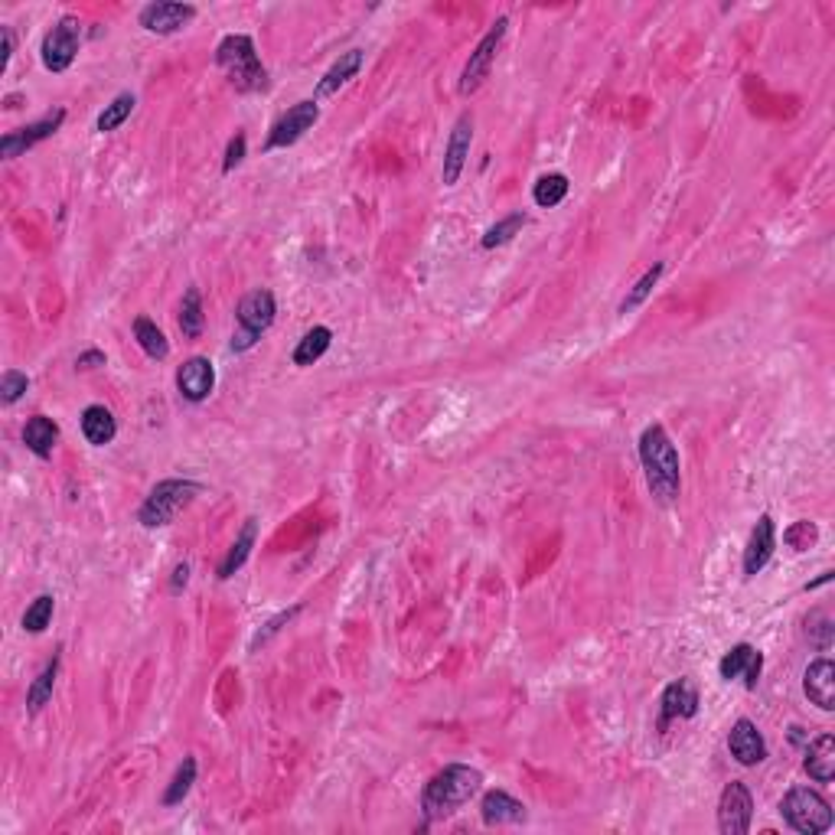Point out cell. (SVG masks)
<instances>
[{"label":"cell","mask_w":835,"mask_h":835,"mask_svg":"<svg viewBox=\"0 0 835 835\" xmlns=\"http://www.w3.org/2000/svg\"><path fill=\"white\" fill-rule=\"evenodd\" d=\"M640 464L646 473L656 503H676L682 493V473H679V451L663 425H650L640 434Z\"/></svg>","instance_id":"6da1fadb"},{"label":"cell","mask_w":835,"mask_h":835,"mask_svg":"<svg viewBox=\"0 0 835 835\" xmlns=\"http://www.w3.org/2000/svg\"><path fill=\"white\" fill-rule=\"evenodd\" d=\"M483 787V774L470 764H447L444 770H438L428 787L425 796H421V806H425V816L434 819H447L454 816L460 806H467L473 796Z\"/></svg>","instance_id":"7a4b0ae2"},{"label":"cell","mask_w":835,"mask_h":835,"mask_svg":"<svg viewBox=\"0 0 835 835\" xmlns=\"http://www.w3.org/2000/svg\"><path fill=\"white\" fill-rule=\"evenodd\" d=\"M216 66L226 72L229 82L239 92H265L268 89V69L261 66V56L255 40L245 33L222 36L216 46Z\"/></svg>","instance_id":"3957f363"},{"label":"cell","mask_w":835,"mask_h":835,"mask_svg":"<svg viewBox=\"0 0 835 835\" xmlns=\"http://www.w3.org/2000/svg\"><path fill=\"white\" fill-rule=\"evenodd\" d=\"M203 493V486L196 480H160L151 493H147V500L137 509V522H141L144 529H164L170 526L173 519H177L180 509L190 506L196 496Z\"/></svg>","instance_id":"277c9868"},{"label":"cell","mask_w":835,"mask_h":835,"mask_svg":"<svg viewBox=\"0 0 835 835\" xmlns=\"http://www.w3.org/2000/svg\"><path fill=\"white\" fill-rule=\"evenodd\" d=\"M274 314H278V304H274V294L268 288H255V291H248L239 307H235V333H232V353H248L252 346L261 340V333H265L271 323H274Z\"/></svg>","instance_id":"5b68a950"},{"label":"cell","mask_w":835,"mask_h":835,"mask_svg":"<svg viewBox=\"0 0 835 835\" xmlns=\"http://www.w3.org/2000/svg\"><path fill=\"white\" fill-rule=\"evenodd\" d=\"M783 822L800 835H822L832 829V806L822 793L809 787H793L780 800Z\"/></svg>","instance_id":"8992f818"},{"label":"cell","mask_w":835,"mask_h":835,"mask_svg":"<svg viewBox=\"0 0 835 835\" xmlns=\"http://www.w3.org/2000/svg\"><path fill=\"white\" fill-rule=\"evenodd\" d=\"M506 30H509V17H500L490 30H486L483 40L473 46L467 66H464V72H460V85H457V92L464 98L473 95L486 79H490L493 62H496V56H500V46L506 40Z\"/></svg>","instance_id":"52a82bcc"},{"label":"cell","mask_w":835,"mask_h":835,"mask_svg":"<svg viewBox=\"0 0 835 835\" xmlns=\"http://www.w3.org/2000/svg\"><path fill=\"white\" fill-rule=\"evenodd\" d=\"M79 46H82V20L72 14L59 17L43 36V46H40L43 66L49 72H66L76 62Z\"/></svg>","instance_id":"ba28073f"},{"label":"cell","mask_w":835,"mask_h":835,"mask_svg":"<svg viewBox=\"0 0 835 835\" xmlns=\"http://www.w3.org/2000/svg\"><path fill=\"white\" fill-rule=\"evenodd\" d=\"M320 118V105H317V98H307V102H297L291 105L284 115L271 124V131H268V141H265V151H281V147H291L297 144L301 137L314 128Z\"/></svg>","instance_id":"9c48e42d"},{"label":"cell","mask_w":835,"mask_h":835,"mask_svg":"<svg viewBox=\"0 0 835 835\" xmlns=\"http://www.w3.org/2000/svg\"><path fill=\"white\" fill-rule=\"evenodd\" d=\"M751 819H754V796L744 787L741 780H731L725 790H721L718 800V829L721 835H747L751 832Z\"/></svg>","instance_id":"30bf717a"},{"label":"cell","mask_w":835,"mask_h":835,"mask_svg":"<svg viewBox=\"0 0 835 835\" xmlns=\"http://www.w3.org/2000/svg\"><path fill=\"white\" fill-rule=\"evenodd\" d=\"M62 121H66V108H53V111H49V115H43L40 121L27 124V128L4 134V137H0V154H4L7 160L23 157V154L30 151V147H36L40 141H46V137H53V134L62 128Z\"/></svg>","instance_id":"8fae6325"},{"label":"cell","mask_w":835,"mask_h":835,"mask_svg":"<svg viewBox=\"0 0 835 835\" xmlns=\"http://www.w3.org/2000/svg\"><path fill=\"white\" fill-rule=\"evenodd\" d=\"M193 20H196L193 4H170V0H154V4L141 7V14H137V23H141L147 33H157V36L177 33Z\"/></svg>","instance_id":"7c38bea8"},{"label":"cell","mask_w":835,"mask_h":835,"mask_svg":"<svg viewBox=\"0 0 835 835\" xmlns=\"http://www.w3.org/2000/svg\"><path fill=\"white\" fill-rule=\"evenodd\" d=\"M470 144H473V115H460L451 137H447V147H444V167H441V180L444 186H454L460 180V173L467 167V157H470Z\"/></svg>","instance_id":"4fadbf2b"},{"label":"cell","mask_w":835,"mask_h":835,"mask_svg":"<svg viewBox=\"0 0 835 835\" xmlns=\"http://www.w3.org/2000/svg\"><path fill=\"white\" fill-rule=\"evenodd\" d=\"M718 672H721V679H725V682L744 679L747 689H757L760 672H764V653L754 650L751 643H738V646H731L725 656H721Z\"/></svg>","instance_id":"5bb4252c"},{"label":"cell","mask_w":835,"mask_h":835,"mask_svg":"<svg viewBox=\"0 0 835 835\" xmlns=\"http://www.w3.org/2000/svg\"><path fill=\"white\" fill-rule=\"evenodd\" d=\"M774 552H777V526H774V519L764 513L757 519V526L751 529V539H747V548H744V578L760 575L770 558H774Z\"/></svg>","instance_id":"9a60e30c"},{"label":"cell","mask_w":835,"mask_h":835,"mask_svg":"<svg viewBox=\"0 0 835 835\" xmlns=\"http://www.w3.org/2000/svg\"><path fill=\"white\" fill-rule=\"evenodd\" d=\"M177 389L186 402H206L216 389V369L206 356H193L177 369Z\"/></svg>","instance_id":"2e32d148"},{"label":"cell","mask_w":835,"mask_h":835,"mask_svg":"<svg viewBox=\"0 0 835 835\" xmlns=\"http://www.w3.org/2000/svg\"><path fill=\"white\" fill-rule=\"evenodd\" d=\"M728 751L741 767H757L767 757V741L751 718H738L728 734Z\"/></svg>","instance_id":"e0dca14e"},{"label":"cell","mask_w":835,"mask_h":835,"mask_svg":"<svg viewBox=\"0 0 835 835\" xmlns=\"http://www.w3.org/2000/svg\"><path fill=\"white\" fill-rule=\"evenodd\" d=\"M803 692L816 708L832 712L835 708V666H832V659H816V663L806 666Z\"/></svg>","instance_id":"ac0fdd59"},{"label":"cell","mask_w":835,"mask_h":835,"mask_svg":"<svg viewBox=\"0 0 835 835\" xmlns=\"http://www.w3.org/2000/svg\"><path fill=\"white\" fill-rule=\"evenodd\" d=\"M659 705H663V725L676 718H692L699 712V692H695V685L689 679H676L663 689Z\"/></svg>","instance_id":"d6986e66"},{"label":"cell","mask_w":835,"mask_h":835,"mask_svg":"<svg viewBox=\"0 0 835 835\" xmlns=\"http://www.w3.org/2000/svg\"><path fill=\"white\" fill-rule=\"evenodd\" d=\"M363 59H366V53L363 49H350V53H340V59L333 62V66L323 72V79L317 82V98H330V95H336L343 89L346 82L350 79H356V72L363 69Z\"/></svg>","instance_id":"ffe728a7"},{"label":"cell","mask_w":835,"mask_h":835,"mask_svg":"<svg viewBox=\"0 0 835 835\" xmlns=\"http://www.w3.org/2000/svg\"><path fill=\"white\" fill-rule=\"evenodd\" d=\"M480 816L486 826H506V822H522L526 819V806L506 790H490L480 800Z\"/></svg>","instance_id":"44dd1931"},{"label":"cell","mask_w":835,"mask_h":835,"mask_svg":"<svg viewBox=\"0 0 835 835\" xmlns=\"http://www.w3.org/2000/svg\"><path fill=\"white\" fill-rule=\"evenodd\" d=\"M255 539H258V519H252L248 516L245 522H242V532L235 535V542L229 545V552H226V558H222L219 562V581H229L235 571H239L245 562H248V555H252V548H255Z\"/></svg>","instance_id":"7402d4cb"},{"label":"cell","mask_w":835,"mask_h":835,"mask_svg":"<svg viewBox=\"0 0 835 835\" xmlns=\"http://www.w3.org/2000/svg\"><path fill=\"white\" fill-rule=\"evenodd\" d=\"M803 767L816 783H832V777H835V738L832 734H819V738L806 747Z\"/></svg>","instance_id":"603a6c76"},{"label":"cell","mask_w":835,"mask_h":835,"mask_svg":"<svg viewBox=\"0 0 835 835\" xmlns=\"http://www.w3.org/2000/svg\"><path fill=\"white\" fill-rule=\"evenodd\" d=\"M56 441H59V425H56L53 418H46V415H33L27 421V428H23V444H27L40 460L53 457Z\"/></svg>","instance_id":"cb8c5ba5"},{"label":"cell","mask_w":835,"mask_h":835,"mask_svg":"<svg viewBox=\"0 0 835 835\" xmlns=\"http://www.w3.org/2000/svg\"><path fill=\"white\" fill-rule=\"evenodd\" d=\"M82 434H85V441L95 444V447H105L115 441V434H118V421L115 415L105 408V405H89L82 411Z\"/></svg>","instance_id":"d4e9b609"},{"label":"cell","mask_w":835,"mask_h":835,"mask_svg":"<svg viewBox=\"0 0 835 835\" xmlns=\"http://www.w3.org/2000/svg\"><path fill=\"white\" fill-rule=\"evenodd\" d=\"M56 676H59V656L49 659L40 676H36V679L30 682V689H27V712H30V715H40L43 708H46V702L53 699Z\"/></svg>","instance_id":"484cf974"},{"label":"cell","mask_w":835,"mask_h":835,"mask_svg":"<svg viewBox=\"0 0 835 835\" xmlns=\"http://www.w3.org/2000/svg\"><path fill=\"white\" fill-rule=\"evenodd\" d=\"M333 343V333L330 327H314L301 336V343L294 346V366H314L317 359L330 350Z\"/></svg>","instance_id":"4316f807"},{"label":"cell","mask_w":835,"mask_h":835,"mask_svg":"<svg viewBox=\"0 0 835 835\" xmlns=\"http://www.w3.org/2000/svg\"><path fill=\"white\" fill-rule=\"evenodd\" d=\"M571 190V183L565 173H545V177L535 180L532 186V199H535V206H542V209H555L562 199L568 196Z\"/></svg>","instance_id":"83f0119b"},{"label":"cell","mask_w":835,"mask_h":835,"mask_svg":"<svg viewBox=\"0 0 835 835\" xmlns=\"http://www.w3.org/2000/svg\"><path fill=\"white\" fill-rule=\"evenodd\" d=\"M134 340L137 346L151 356V359H167L170 356V343H167V336L157 330V323L154 320H147V317H137L134 320Z\"/></svg>","instance_id":"f1b7e54d"},{"label":"cell","mask_w":835,"mask_h":835,"mask_svg":"<svg viewBox=\"0 0 835 835\" xmlns=\"http://www.w3.org/2000/svg\"><path fill=\"white\" fill-rule=\"evenodd\" d=\"M663 271H666V265L663 261H656V265L650 268V271H643V278L633 284V288L627 291V297H623L620 301V314H633V310L637 307H643L646 304V297L653 294V288L659 284V278H663Z\"/></svg>","instance_id":"f546056e"},{"label":"cell","mask_w":835,"mask_h":835,"mask_svg":"<svg viewBox=\"0 0 835 835\" xmlns=\"http://www.w3.org/2000/svg\"><path fill=\"white\" fill-rule=\"evenodd\" d=\"M203 323H206V317H203V297H199L196 288H190V291L183 294V304H180V330H183L186 340H196V336L203 333Z\"/></svg>","instance_id":"4dcf8cb0"},{"label":"cell","mask_w":835,"mask_h":835,"mask_svg":"<svg viewBox=\"0 0 835 835\" xmlns=\"http://www.w3.org/2000/svg\"><path fill=\"white\" fill-rule=\"evenodd\" d=\"M134 105H137V98H134L131 92H121V95L115 98V102L105 105V111H102V115H98V121H95V128L102 131V134L118 131L121 124L134 115Z\"/></svg>","instance_id":"1f68e13d"},{"label":"cell","mask_w":835,"mask_h":835,"mask_svg":"<svg viewBox=\"0 0 835 835\" xmlns=\"http://www.w3.org/2000/svg\"><path fill=\"white\" fill-rule=\"evenodd\" d=\"M193 783H196V760H193V757H183V764L177 767V774H173L170 787H167V793H164V806L183 803V796L193 790Z\"/></svg>","instance_id":"d6a6232c"},{"label":"cell","mask_w":835,"mask_h":835,"mask_svg":"<svg viewBox=\"0 0 835 835\" xmlns=\"http://www.w3.org/2000/svg\"><path fill=\"white\" fill-rule=\"evenodd\" d=\"M53 610H56L53 594H40L27 607V614H23V630H27V633H43L49 623H53Z\"/></svg>","instance_id":"836d02e7"},{"label":"cell","mask_w":835,"mask_h":835,"mask_svg":"<svg viewBox=\"0 0 835 835\" xmlns=\"http://www.w3.org/2000/svg\"><path fill=\"white\" fill-rule=\"evenodd\" d=\"M522 226H526V213H513V216L500 219V222H496V226L486 229V235H483V248H500V245H506V242H513Z\"/></svg>","instance_id":"e575fe53"},{"label":"cell","mask_w":835,"mask_h":835,"mask_svg":"<svg viewBox=\"0 0 835 835\" xmlns=\"http://www.w3.org/2000/svg\"><path fill=\"white\" fill-rule=\"evenodd\" d=\"M27 389H30L27 372H20V369H7L4 376H0V402H4V405H14V402H20V398L27 395Z\"/></svg>","instance_id":"d590c367"},{"label":"cell","mask_w":835,"mask_h":835,"mask_svg":"<svg viewBox=\"0 0 835 835\" xmlns=\"http://www.w3.org/2000/svg\"><path fill=\"white\" fill-rule=\"evenodd\" d=\"M816 539H819V529L809 519L793 522V526L783 532V542H787L793 552H806L809 545H816Z\"/></svg>","instance_id":"8d00e7d4"},{"label":"cell","mask_w":835,"mask_h":835,"mask_svg":"<svg viewBox=\"0 0 835 835\" xmlns=\"http://www.w3.org/2000/svg\"><path fill=\"white\" fill-rule=\"evenodd\" d=\"M245 147H248V137L239 131V134H235L232 141H229V147H226V160H222V173H232L235 167L242 164V160H245Z\"/></svg>","instance_id":"74e56055"},{"label":"cell","mask_w":835,"mask_h":835,"mask_svg":"<svg viewBox=\"0 0 835 835\" xmlns=\"http://www.w3.org/2000/svg\"><path fill=\"white\" fill-rule=\"evenodd\" d=\"M297 610H301V607H291V610H284V614H278V617H274V620L268 623V627L261 630L258 637L252 640V650H258L261 643H268V637H271V633H278V630H281V623H288V620H291V617L297 614Z\"/></svg>","instance_id":"f35d334b"},{"label":"cell","mask_w":835,"mask_h":835,"mask_svg":"<svg viewBox=\"0 0 835 835\" xmlns=\"http://www.w3.org/2000/svg\"><path fill=\"white\" fill-rule=\"evenodd\" d=\"M0 36H4V56H0V72H7L10 59H14V30L0 27Z\"/></svg>","instance_id":"ab89813d"},{"label":"cell","mask_w":835,"mask_h":835,"mask_svg":"<svg viewBox=\"0 0 835 835\" xmlns=\"http://www.w3.org/2000/svg\"><path fill=\"white\" fill-rule=\"evenodd\" d=\"M95 366H105V353L102 350H85L76 359V369H95Z\"/></svg>","instance_id":"60d3db41"},{"label":"cell","mask_w":835,"mask_h":835,"mask_svg":"<svg viewBox=\"0 0 835 835\" xmlns=\"http://www.w3.org/2000/svg\"><path fill=\"white\" fill-rule=\"evenodd\" d=\"M186 581H190V565L180 562L177 568H173V578H170V591L173 594H180L186 588Z\"/></svg>","instance_id":"b9f144b4"},{"label":"cell","mask_w":835,"mask_h":835,"mask_svg":"<svg viewBox=\"0 0 835 835\" xmlns=\"http://www.w3.org/2000/svg\"><path fill=\"white\" fill-rule=\"evenodd\" d=\"M829 581H832V571H826V575L816 578L813 584H806V591H816V588H822V584H829Z\"/></svg>","instance_id":"7bdbcfd3"}]
</instances>
